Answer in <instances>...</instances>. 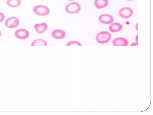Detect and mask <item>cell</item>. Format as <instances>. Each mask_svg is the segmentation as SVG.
<instances>
[{"label": "cell", "instance_id": "52a82bcc", "mask_svg": "<svg viewBox=\"0 0 153 115\" xmlns=\"http://www.w3.org/2000/svg\"><path fill=\"white\" fill-rule=\"evenodd\" d=\"M99 21L105 24H110L113 22L114 18L112 16L108 14H102L100 15L98 18Z\"/></svg>", "mask_w": 153, "mask_h": 115}, {"label": "cell", "instance_id": "ac0fdd59", "mask_svg": "<svg viewBox=\"0 0 153 115\" xmlns=\"http://www.w3.org/2000/svg\"><path fill=\"white\" fill-rule=\"evenodd\" d=\"M1 31H0V36H1Z\"/></svg>", "mask_w": 153, "mask_h": 115}, {"label": "cell", "instance_id": "9c48e42d", "mask_svg": "<svg viewBox=\"0 0 153 115\" xmlns=\"http://www.w3.org/2000/svg\"><path fill=\"white\" fill-rule=\"evenodd\" d=\"M36 32L38 34H42L45 32L48 29L47 24L44 22L35 24L34 26Z\"/></svg>", "mask_w": 153, "mask_h": 115}, {"label": "cell", "instance_id": "e0dca14e", "mask_svg": "<svg viewBox=\"0 0 153 115\" xmlns=\"http://www.w3.org/2000/svg\"><path fill=\"white\" fill-rule=\"evenodd\" d=\"M136 43H133L132 44L130 45V46H135L137 45H136Z\"/></svg>", "mask_w": 153, "mask_h": 115}, {"label": "cell", "instance_id": "7a4b0ae2", "mask_svg": "<svg viewBox=\"0 0 153 115\" xmlns=\"http://www.w3.org/2000/svg\"><path fill=\"white\" fill-rule=\"evenodd\" d=\"M111 38V34L106 31L101 32L98 34L96 36L97 41L101 44H104L108 42Z\"/></svg>", "mask_w": 153, "mask_h": 115}, {"label": "cell", "instance_id": "8fae6325", "mask_svg": "<svg viewBox=\"0 0 153 115\" xmlns=\"http://www.w3.org/2000/svg\"><path fill=\"white\" fill-rule=\"evenodd\" d=\"M108 0H95L94 4L95 7L98 9L104 8L108 4Z\"/></svg>", "mask_w": 153, "mask_h": 115}, {"label": "cell", "instance_id": "ba28073f", "mask_svg": "<svg viewBox=\"0 0 153 115\" xmlns=\"http://www.w3.org/2000/svg\"><path fill=\"white\" fill-rule=\"evenodd\" d=\"M112 44L115 46H126L128 44V40L123 37H117L114 39Z\"/></svg>", "mask_w": 153, "mask_h": 115}, {"label": "cell", "instance_id": "9a60e30c", "mask_svg": "<svg viewBox=\"0 0 153 115\" xmlns=\"http://www.w3.org/2000/svg\"><path fill=\"white\" fill-rule=\"evenodd\" d=\"M67 46H82V44L76 41H71L68 42L66 44Z\"/></svg>", "mask_w": 153, "mask_h": 115}, {"label": "cell", "instance_id": "ffe728a7", "mask_svg": "<svg viewBox=\"0 0 153 115\" xmlns=\"http://www.w3.org/2000/svg\"><path fill=\"white\" fill-rule=\"evenodd\" d=\"M127 0V1H132V0Z\"/></svg>", "mask_w": 153, "mask_h": 115}, {"label": "cell", "instance_id": "5bb4252c", "mask_svg": "<svg viewBox=\"0 0 153 115\" xmlns=\"http://www.w3.org/2000/svg\"><path fill=\"white\" fill-rule=\"evenodd\" d=\"M20 0H7V5L12 7H18L21 4Z\"/></svg>", "mask_w": 153, "mask_h": 115}, {"label": "cell", "instance_id": "d6986e66", "mask_svg": "<svg viewBox=\"0 0 153 115\" xmlns=\"http://www.w3.org/2000/svg\"><path fill=\"white\" fill-rule=\"evenodd\" d=\"M68 1H74V0H68Z\"/></svg>", "mask_w": 153, "mask_h": 115}, {"label": "cell", "instance_id": "6da1fadb", "mask_svg": "<svg viewBox=\"0 0 153 115\" xmlns=\"http://www.w3.org/2000/svg\"><path fill=\"white\" fill-rule=\"evenodd\" d=\"M33 10L35 14L41 16L47 15L50 12V10L48 7L41 4L34 6Z\"/></svg>", "mask_w": 153, "mask_h": 115}, {"label": "cell", "instance_id": "277c9868", "mask_svg": "<svg viewBox=\"0 0 153 115\" xmlns=\"http://www.w3.org/2000/svg\"><path fill=\"white\" fill-rule=\"evenodd\" d=\"M19 23L18 19L15 17H11L7 19L5 21V25L10 28H13L17 27Z\"/></svg>", "mask_w": 153, "mask_h": 115}, {"label": "cell", "instance_id": "4fadbf2b", "mask_svg": "<svg viewBox=\"0 0 153 115\" xmlns=\"http://www.w3.org/2000/svg\"><path fill=\"white\" fill-rule=\"evenodd\" d=\"M47 45V42L45 40L41 39H36L33 40L31 44V46H46Z\"/></svg>", "mask_w": 153, "mask_h": 115}, {"label": "cell", "instance_id": "7c38bea8", "mask_svg": "<svg viewBox=\"0 0 153 115\" xmlns=\"http://www.w3.org/2000/svg\"><path fill=\"white\" fill-rule=\"evenodd\" d=\"M122 25L120 23L115 22L110 25L109 27V30L113 32H118L121 30Z\"/></svg>", "mask_w": 153, "mask_h": 115}, {"label": "cell", "instance_id": "8992f818", "mask_svg": "<svg viewBox=\"0 0 153 115\" xmlns=\"http://www.w3.org/2000/svg\"><path fill=\"white\" fill-rule=\"evenodd\" d=\"M15 37L18 39L24 40L27 38L29 36V31L25 29H20L15 32Z\"/></svg>", "mask_w": 153, "mask_h": 115}, {"label": "cell", "instance_id": "30bf717a", "mask_svg": "<svg viewBox=\"0 0 153 115\" xmlns=\"http://www.w3.org/2000/svg\"><path fill=\"white\" fill-rule=\"evenodd\" d=\"M51 35L55 39H61L65 37L66 33L63 30L55 29L52 32Z\"/></svg>", "mask_w": 153, "mask_h": 115}, {"label": "cell", "instance_id": "3957f363", "mask_svg": "<svg viewBox=\"0 0 153 115\" xmlns=\"http://www.w3.org/2000/svg\"><path fill=\"white\" fill-rule=\"evenodd\" d=\"M81 9L80 4L76 2H73L67 4L65 9L66 11L70 14H75L79 12Z\"/></svg>", "mask_w": 153, "mask_h": 115}, {"label": "cell", "instance_id": "2e32d148", "mask_svg": "<svg viewBox=\"0 0 153 115\" xmlns=\"http://www.w3.org/2000/svg\"><path fill=\"white\" fill-rule=\"evenodd\" d=\"M5 18L4 14L1 12H0V22H2Z\"/></svg>", "mask_w": 153, "mask_h": 115}, {"label": "cell", "instance_id": "5b68a950", "mask_svg": "<svg viewBox=\"0 0 153 115\" xmlns=\"http://www.w3.org/2000/svg\"><path fill=\"white\" fill-rule=\"evenodd\" d=\"M119 13L120 16L126 19L132 16L133 11L129 7H123L120 10Z\"/></svg>", "mask_w": 153, "mask_h": 115}]
</instances>
